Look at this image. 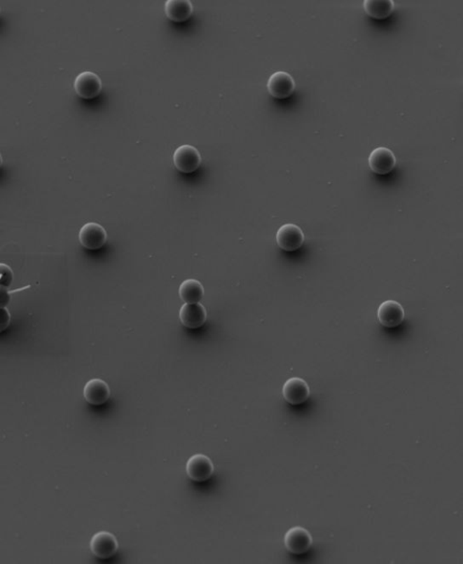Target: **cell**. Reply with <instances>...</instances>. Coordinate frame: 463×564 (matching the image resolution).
Listing matches in <instances>:
<instances>
[{
	"instance_id": "obj_5",
	"label": "cell",
	"mask_w": 463,
	"mask_h": 564,
	"mask_svg": "<svg viewBox=\"0 0 463 564\" xmlns=\"http://www.w3.org/2000/svg\"><path fill=\"white\" fill-rule=\"evenodd\" d=\"M90 547L93 556L101 560H107L117 553L119 544L113 534L102 531L92 536Z\"/></svg>"
},
{
	"instance_id": "obj_16",
	"label": "cell",
	"mask_w": 463,
	"mask_h": 564,
	"mask_svg": "<svg viewBox=\"0 0 463 564\" xmlns=\"http://www.w3.org/2000/svg\"><path fill=\"white\" fill-rule=\"evenodd\" d=\"M204 294V287L200 281L195 279H188L180 284L179 296L185 303H198L203 298Z\"/></svg>"
},
{
	"instance_id": "obj_2",
	"label": "cell",
	"mask_w": 463,
	"mask_h": 564,
	"mask_svg": "<svg viewBox=\"0 0 463 564\" xmlns=\"http://www.w3.org/2000/svg\"><path fill=\"white\" fill-rule=\"evenodd\" d=\"M305 241V235L299 226L291 224L282 225L276 233V242L279 249L286 252H293L300 249Z\"/></svg>"
},
{
	"instance_id": "obj_13",
	"label": "cell",
	"mask_w": 463,
	"mask_h": 564,
	"mask_svg": "<svg viewBox=\"0 0 463 564\" xmlns=\"http://www.w3.org/2000/svg\"><path fill=\"white\" fill-rule=\"evenodd\" d=\"M111 390L108 384L101 379H92L85 384L83 397L89 404L101 406L109 401Z\"/></svg>"
},
{
	"instance_id": "obj_8",
	"label": "cell",
	"mask_w": 463,
	"mask_h": 564,
	"mask_svg": "<svg viewBox=\"0 0 463 564\" xmlns=\"http://www.w3.org/2000/svg\"><path fill=\"white\" fill-rule=\"evenodd\" d=\"M295 81L290 74L278 71L269 77L267 89L270 95L276 99L290 97L295 91Z\"/></svg>"
},
{
	"instance_id": "obj_1",
	"label": "cell",
	"mask_w": 463,
	"mask_h": 564,
	"mask_svg": "<svg viewBox=\"0 0 463 564\" xmlns=\"http://www.w3.org/2000/svg\"><path fill=\"white\" fill-rule=\"evenodd\" d=\"M284 544L289 553L294 556H300L312 549V536L307 529L295 526L286 532Z\"/></svg>"
},
{
	"instance_id": "obj_18",
	"label": "cell",
	"mask_w": 463,
	"mask_h": 564,
	"mask_svg": "<svg viewBox=\"0 0 463 564\" xmlns=\"http://www.w3.org/2000/svg\"><path fill=\"white\" fill-rule=\"evenodd\" d=\"M11 322V315L8 309L0 308V333L8 329Z\"/></svg>"
},
{
	"instance_id": "obj_9",
	"label": "cell",
	"mask_w": 463,
	"mask_h": 564,
	"mask_svg": "<svg viewBox=\"0 0 463 564\" xmlns=\"http://www.w3.org/2000/svg\"><path fill=\"white\" fill-rule=\"evenodd\" d=\"M405 309L394 300L385 301L379 305L378 318L379 322L385 328H396L405 320Z\"/></svg>"
},
{
	"instance_id": "obj_20",
	"label": "cell",
	"mask_w": 463,
	"mask_h": 564,
	"mask_svg": "<svg viewBox=\"0 0 463 564\" xmlns=\"http://www.w3.org/2000/svg\"><path fill=\"white\" fill-rule=\"evenodd\" d=\"M2 163H3V158L1 153H0V168H1Z\"/></svg>"
},
{
	"instance_id": "obj_11",
	"label": "cell",
	"mask_w": 463,
	"mask_h": 564,
	"mask_svg": "<svg viewBox=\"0 0 463 564\" xmlns=\"http://www.w3.org/2000/svg\"><path fill=\"white\" fill-rule=\"evenodd\" d=\"M310 390L305 380L293 377L286 380L282 387V395L286 401L291 405H300L309 399Z\"/></svg>"
},
{
	"instance_id": "obj_6",
	"label": "cell",
	"mask_w": 463,
	"mask_h": 564,
	"mask_svg": "<svg viewBox=\"0 0 463 564\" xmlns=\"http://www.w3.org/2000/svg\"><path fill=\"white\" fill-rule=\"evenodd\" d=\"M107 238L106 231L98 223H87L79 232L80 243L88 250L101 249L106 244Z\"/></svg>"
},
{
	"instance_id": "obj_19",
	"label": "cell",
	"mask_w": 463,
	"mask_h": 564,
	"mask_svg": "<svg viewBox=\"0 0 463 564\" xmlns=\"http://www.w3.org/2000/svg\"><path fill=\"white\" fill-rule=\"evenodd\" d=\"M11 293L6 287H0V308H6L11 301Z\"/></svg>"
},
{
	"instance_id": "obj_10",
	"label": "cell",
	"mask_w": 463,
	"mask_h": 564,
	"mask_svg": "<svg viewBox=\"0 0 463 564\" xmlns=\"http://www.w3.org/2000/svg\"><path fill=\"white\" fill-rule=\"evenodd\" d=\"M74 86L76 94L83 99L97 97L102 89L100 77L90 71L79 74L74 80Z\"/></svg>"
},
{
	"instance_id": "obj_4",
	"label": "cell",
	"mask_w": 463,
	"mask_h": 564,
	"mask_svg": "<svg viewBox=\"0 0 463 564\" xmlns=\"http://www.w3.org/2000/svg\"><path fill=\"white\" fill-rule=\"evenodd\" d=\"M186 469L189 479L198 483L207 481L214 472L212 460L202 454L192 455L186 463Z\"/></svg>"
},
{
	"instance_id": "obj_17",
	"label": "cell",
	"mask_w": 463,
	"mask_h": 564,
	"mask_svg": "<svg viewBox=\"0 0 463 564\" xmlns=\"http://www.w3.org/2000/svg\"><path fill=\"white\" fill-rule=\"evenodd\" d=\"M14 282V273L11 266L0 263V287L8 288Z\"/></svg>"
},
{
	"instance_id": "obj_21",
	"label": "cell",
	"mask_w": 463,
	"mask_h": 564,
	"mask_svg": "<svg viewBox=\"0 0 463 564\" xmlns=\"http://www.w3.org/2000/svg\"><path fill=\"white\" fill-rule=\"evenodd\" d=\"M0 12H1V8H0Z\"/></svg>"
},
{
	"instance_id": "obj_12",
	"label": "cell",
	"mask_w": 463,
	"mask_h": 564,
	"mask_svg": "<svg viewBox=\"0 0 463 564\" xmlns=\"http://www.w3.org/2000/svg\"><path fill=\"white\" fill-rule=\"evenodd\" d=\"M206 309L201 303H186L180 308L179 319L181 324L188 329H198L207 322Z\"/></svg>"
},
{
	"instance_id": "obj_7",
	"label": "cell",
	"mask_w": 463,
	"mask_h": 564,
	"mask_svg": "<svg viewBox=\"0 0 463 564\" xmlns=\"http://www.w3.org/2000/svg\"><path fill=\"white\" fill-rule=\"evenodd\" d=\"M368 164L375 174L387 175L396 168V157L390 149L378 147L369 155Z\"/></svg>"
},
{
	"instance_id": "obj_3",
	"label": "cell",
	"mask_w": 463,
	"mask_h": 564,
	"mask_svg": "<svg viewBox=\"0 0 463 564\" xmlns=\"http://www.w3.org/2000/svg\"><path fill=\"white\" fill-rule=\"evenodd\" d=\"M201 155L192 145H181L175 151L173 161L176 168L183 173L195 172L201 165Z\"/></svg>"
},
{
	"instance_id": "obj_14",
	"label": "cell",
	"mask_w": 463,
	"mask_h": 564,
	"mask_svg": "<svg viewBox=\"0 0 463 564\" xmlns=\"http://www.w3.org/2000/svg\"><path fill=\"white\" fill-rule=\"evenodd\" d=\"M193 4L189 0H167L165 3L167 17L174 22H184L193 14Z\"/></svg>"
},
{
	"instance_id": "obj_15",
	"label": "cell",
	"mask_w": 463,
	"mask_h": 564,
	"mask_svg": "<svg viewBox=\"0 0 463 564\" xmlns=\"http://www.w3.org/2000/svg\"><path fill=\"white\" fill-rule=\"evenodd\" d=\"M363 7L368 17L381 20L393 14L394 2L393 0H365Z\"/></svg>"
}]
</instances>
